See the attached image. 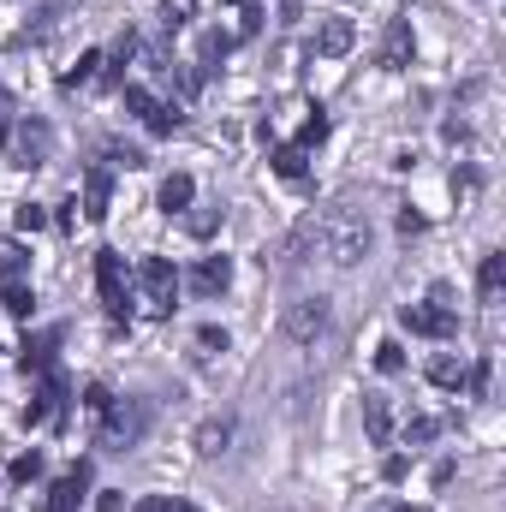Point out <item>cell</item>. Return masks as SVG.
<instances>
[{"mask_svg":"<svg viewBox=\"0 0 506 512\" xmlns=\"http://www.w3.org/2000/svg\"><path fill=\"white\" fill-rule=\"evenodd\" d=\"M310 245L328 256L334 268H352L370 256V221L352 215V209H328V215H310Z\"/></svg>","mask_w":506,"mask_h":512,"instance_id":"6da1fadb","label":"cell"},{"mask_svg":"<svg viewBox=\"0 0 506 512\" xmlns=\"http://www.w3.org/2000/svg\"><path fill=\"white\" fill-rule=\"evenodd\" d=\"M6 155H12V167H48L54 161V126L42 120V114H24L18 126H12V137H6Z\"/></svg>","mask_w":506,"mask_h":512,"instance_id":"7a4b0ae2","label":"cell"},{"mask_svg":"<svg viewBox=\"0 0 506 512\" xmlns=\"http://www.w3.org/2000/svg\"><path fill=\"white\" fill-rule=\"evenodd\" d=\"M143 429H149V405L143 399H114L108 411H102V447L108 453H126V447H137L143 441Z\"/></svg>","mask_w":506,"mask_h":512,"instance_id":"3957f363","label":"cell"},{"mask_svg":"<svg viewBox=\"0 0 506 512\" xmlns=\"http://www.w3.org/2000/svg\"><path fill=\"white\" fill-rule=\"evenodd\" d=\"M137 286H143L149 316H173V298H179V268H173L167 256H143V262H137Z\"/></svg>","mask_w":506,"mask_h":512,"instance_id":"277c9868","label":"cell"},{"mask_svg":"<svg viewBox=\"0 0 506 512\" xmlns=\"http://www.w3.org/2000/svg\"><path fill=\"white\" fill-rule=\"evenodd\" d=\"M96 292H102V310L114 322L131 316V286H126V256L120 251H96Z\"/></svg>","mask_w":506,"mask_h":512,"instance_id":"5b68a950","label":"cell"},{"mask_svg":"<svg viewBox=\"0 0 506 512\" xmlns=\"http://www.w3.org/2000/svg\"><path fill=\"white\" fill-rule=\"evenodd\" d=\"M126 108L137 114V126L149 131V137H173V131H179V120H185V114H173L155 90H143V84H126Z\"/></svg>","mask_w":506,"mask_h":512,"instance_id":"8992f818","label":"cell"},{"mask_svg":"<svg viewBox=\"0 0 506 512\" xmlns=\"http://www.w3.org/2000/svg\"><path fill=\"white\" fill-rule=\"evenodd\" d=\"M322 328H328V298H298V304H286V316H280V334H286L292 346H310Z\"/></svg>","mask_w":506,"mask_h":512,"instance_id":"52a82bcc","label":"cell"},{"mask_svg":"<svg viewBox=\"0 0 506 512\" xmlns=\"http://www.w3.org/2000/svg\"><path fill=\"white\" fill-rule=\"evenodd\" d=\"M399 322H405L411 334H423V340H453V334H459V316H453L441 298H429V304H405Z\"/></svg>","mask_w":506,"mask_h":512,"instance_id":"ba28073f","label":"cell"},{"mask_svg":"<svg viewBox=\"0 0 506 512\" xmlns=\"http://www.w3.org/2000/svg\"><path fill=\"white\" fill-rule=\"evenodd\" d=\"M60 411H66V376H60V370H42V387H36V399L24 405V429L48 423V417H60Z\"/></svg>","mask_w":506,"mask_h":512,"instance_id":"9c48e42d","label":"cell"},{"mask_svg":"<svg viewBox=\"0 0 506 512\" xmlns=\"http://www.w3.org/2000/svg\"><path fill=\"white\" fill-rule=\"evenodd\" d=\"M90 495V465H72L66 477H54V489L42 495V512H78Z\"/></svg>","mask_w":506,"mask_h":512,"instance_id":"30bf717a","label":"cell"},{"mask_svg":"<svg viewBox=\"0 0 506 512\" xmlns=\"http://www.w3.org/2000/svg\"><path fill=\"white\" fill-rule=\"evenodd\" d=\"M185 286H191L197 298H221V292L233 286V262H227V256H203V262L185 274Z\"/></svg>","mask_w":506,"mask_h":512,"instance_id":"8fae6325","label":"cell"},{"mask_svg":"<svg viewBox=\"0 0 506 512\" xmlns=\"http://www.w3.org/2000/svg\"><path fill=\"white\" fill-rule=\"evenodd\" d=\"M411 54H417V42H411V18H393L387 36H381V66H387V72H405Z\"/></svg>","mask_w":506,"mask_h":512,"instance_id":"7c38bea8","label":"cell"},{"mask_svg":"<svg viewBox=\"0 0 506 512\" xmlns=\"http://www.w3.org/2000/svg\"><path fill=\"white\" fill-rule=\"evenodd\" d=\"M233 429H239V423H233V411L203 417V423H197V453H203V459H221V453L233 447Z\"/></svg>","mask_w":506,"mask_h":512,"instance_id":"4fadbf2b","label":"cell"},{"mask_svg":"<svg viewBox=\"0 0 506 512\" xmlns=\"http://www.w3.org/2000/svg\"><path fill=\"white\" fill-rule=\"evenodd\" d=\"M108 203H114V173L90 167L84 173V221H108Z\"/></svg>","mask_w":506,"mask_h":512,"instance_id":"5bb4252c","label":"cell"},{"mask_svg":"<svg viewBox=\"0 0 506 512\" xmlns=\"http://www.w3.org/2000/svg\"><path fill=\"white\" fill-rule=\"evenodd\" d=\"M352 42H358V24H352V18H322V30H316V54L340 60V54H352Z\"/></svg>","mask_w":506,"mask_h":512,"instance_id":"9a60e30c","label":"cell"},{"mask_svg":"<svg viewBox=\"0 0 506 512\" xmlns=\"http://www.w3.org/2000/svg\"><path fill=\"white\" fill-rule=\"evenodd\" d=\"M131 54H137V30H120V36H114V48H108V60H114V66H108V72H102V84H108V90H126V66H131Z\"/></svg>","mask_w":506,"mask_h":512,"instance_id":"2e32d148","label":"cell"},{"mask_svg":"<svg viewBox=\"0 0 506 512\" xmlns=\"http://www.w3.org/2000/svg\"><path fill=\"white\" fill-rule=\"evenodd\" d=\"M233 42L239 36H227V30H203L197 36V72H221V60L233 54Z\"/></svg>","mask_w":506,"mask_h":512,"instance_id":"e0dca14e","label":"cell"},{"mask_svg":"<svg viewBox=\"0 0 506 512\" xmlns=\"http://www.w3.org/2000/svg\"><path fill=\"white\" fill-rule=\"evenodd\" d=\"M54 352H60V328H42L36 340H24V358H18V364L42 376V370H54Z\"/></svg>","mask_w":506,"mask_h":512,"instance_id":"ac0fdd59","label":"cell"},{"mask_svg":"<svg viewBox=\"0 0 506 512\" xmlns=\"http://www.w3.org/2000/svg\"><path fill=\"white\" fill-rule=\"evenodd\" d=\"M191 197H197L191 173H167V179H161V197H155V203H161L167 215H185V209H191Z\"/></svg>","mask_w":506,"mask_h":512,"instance_id":"d6986e66","label":"cell"},{"mask_svg":"<svg viewBox=\"0 0 506 512\" xmlns=\"http://www.w3.org/2000/svg\"><path fill=\"white\" fill-rule=\"evenodd\" d=\"M501 286H506V256L489 251L483 268H477V298H483V304H501Z\"/></svg>","mask_w":506,"mask_h":512,"instance_id":"ffe728a7","label":"cell"},{"mask_svg":"<svg viewBox=\"0 0 506 512\" xmlns=\"http://www.w3.org/2000/svg\"><path fill=\"white\" fill-rule=\"evenodd\" d=\"M364 429H370V441H376V447L393 441V411H387V399H381V393L364 399Z\"/></svg>","mask_w":506,"mask_h":512,"instance_id":"44dd1931","label":"cell"},{"mask_svg":"<svg viewBox=\"0 0 506 512\" xmlns=\"http://www.w3.org/2000/svg\"><path fill=\"white\" fill-rule=\"evenodd\" d=\"M179 221H185V233H191V239H209V233H221L227 209H221V203H209V209H185Z\"/></svg>","mask_w":506,"mask_h":512,"instance_id":"7402d4cb","label":"cell"},{"mask_svg":"<svg viewBox=\"0 0 506 512\" xmlns=\"http://www.w3.org/2000/svg\"><path fill=\"white\" fill-rule=\"evenodd\" d=\"M24 268H30V256L18 239H0V286H12V280H24Z\"/></svg>","mask_w":506,"mask_h":512,"instance_id":"603a6c76","label":"cell"},{"mask_svg":"<svg viewBox=\"0 0 506 512\" xmlns=\"http://www.w3.org/2000/svg\"><path fill=\"white\" fill-rule=\"evenodd\" d=\"M268 161H274V173H280V179H304V149H298V143H280Z\"/></svg>","mask_w":506,"mask_h":512,"instance_id":"cb8c5ba5","label":"cell"},{"mask_svg":"<svg viewBox=\"0 0 506 512\" xmlns=\"http://www.w3.org/2000/svg\"><path fill=\"white\" fill-rule=\"evenodd\" d=\"M102 66H108V60H102V54H96V48H90V54H78V66H72V72H66V78H60V84H66V90H78V84H90V78H96V72H102Z\"/></svg>","mask_w":506,"mask_h":512,"instance_id":"d4e9b609","label":"cell"},{"mask_svg":"<svg viewBox=\"0 0 506 512\" xmlns=\"http://www.w3.org/2000/svg\"><path fill=\"white\" fill-rule=\"evenodd\" d=\"M0 298H6V310H12L18 322H30V310H36V298H30V286H24V280H12V286H0Z\"/></svg>","mask_w":506,"mask_h":512,"instance_id":"484cf974","label":"cell"},{"mask_svg":"<svg viewBox=\"0 0 506 512\" xmlns=\"http://www.w3.org/2000/svg\"><path fill=\"white\" fill-rule=\"evenodd\" d=\"M376 370L381 376H405V346L399 340H381L376 346Z\"/></svg>","mask_w":506,"mask_h":512,"instance_id":"4316f807","label":"cell"},{"mask_svg":"<svg viewBox=\"0 0 506 512\" xmlns=\"http://www.w3.org/2000/svg\"><path fill=\"white\" fill-rule=\"evenodd\" d=\"M429 382L435 387H459L465 382V364H459V358H429Z\"/></svg>","mask_w":506,"mask_h":512,"instance_id":"83f0119b","label":"cell"},{"mask_svg":"<svg viewBox=\"0 0 506 512\" xmlns=\"http://www.w3.org/2000/svg\"><path fill=\"white\" fill-rule=\"evenodd\" d=\"M191 18H197V0H161V24L167 30H185Z\"/></svg>","mask_w":506,"mask_h":512,"instance_id":"f1b7e54d","label":"cell"},{"mask_svg":"<svg viewBox=\"0 0 506 512\" xmlns=\"http://www.w3.org/2000/svg\"><path fill=\"white\" fill-rule=\"evenodd\" d=\"M322 137H328V114H322V108H316V114H310V120H304V131H298V149H304V155H310V149H316V143H322Z\"/></svg>","mask_w":506,"mask_h":512,"instance_id":"f546056e","label":"cell"},{"mask_svg":"<svg viewBox=\"0 0 506 512\" xmlns=\"http://www.w3.org/2000/svg\"><path fill=\"white\" fill-rule=\"evenodd\" d=\"M12 221H18V233H42V227H48V209H42V203H18Z\"/></svg>","mask_w":506,"mask_h":512,"instance_id":"4dcf8cb0","label":"cell"},{"mask_svg":"<svg viewBox=\"0 0 506 512\" xmlns=\"http://www.w3.org/2000/svg\"><path fill=\"white\" fill-rule=\"evenodd\" d=\"M6 477H12V483H36V477H42V453H18Z\"/></svg>","mask_w":506,"mask_h":512,"instance_id":"1f68e13d","label":"cell"},{"mask_svg":"<svg viewBox=\"0 0 506 512\" xmlns=\"http://www.w3.org/2000/svg\"><path fill=\"white\" fill-rule=\"evenodd\" d=\"M435 429H441L435 417H411V423H405V441H411V447H429V441H435Z\"/></svg>","mask_w":506,"mask_h":512,"instance_id":"d6a6232c","label":"cell"},{"mask_svg":"<svg viewBox=\"0 0 506 512\" xmlns=\"http://www.w3.org/2000/svg\"><path fill=\"white\" fill-rule=\"evenodd\" d=\"M12 126H18V102H12V90H0V149H6Z\"/></svg>","mask_w":506,"mask_h":512,"instance_id":"836d02e7","label":"cell"},{"mask_svg":"<svg viewBox=\"0 0 506 512\" xmlns=\"http://www.w3.org/2000/svg\"><path fill=\"white\" fill-rule=\"evenodd\" d=\"M108 405H114V393H108V382H90V387H84V411H96V417H102Z\"/></svg>","mask_w":506,"mask_h":512,"instance_id":"e575fe53","label":"cell"},{"mask_svg":"<svg viewBox=\"0 0 506 512\" xmlns=\"http://www.w3.org/2000/svg\"><path fill=\"white\" fill-rule=\"evenodd\" d=\"M108 161H114V167H149V155H143V149H131V143H114V149H108Z\"/></svg>","mask_w":506,"mask_h":512,"instance_id":"d590c367","label":"cell"},{"mask_svg":"<svg viewBox=\"0 0 506 512\" xmlns=\"http://www.w3.org/2000/svg\"><path fill=\"white\" fill-rule=\"evenodd\" d=\"M465 387H471V399H483V393H489V358H477V364L465 370Z\"/></svg>","mask_w":506,"mask_h":512,"instance_id":"8d00e7d4","label":"cell"},{"mask_svg":"<svg viewBox=\"0 0 506 512\" xmlns=\"http://www.w3.org/2000/svg\"><path fill=\"white\" fill-rule=\"evenodd\" d=\"M453 197H477V167H459L453 173Z\"/></svg>","mask_w":506,"mask_h":512,"instance_id":"74e56055","label":"cell"},{"mask_svg":"<svg viewBox=\"0 0 506 512\" xmlns=\"http://www.w3.org/2000/svg\"><path fill=\"white\" fill-rule=\"evenodd\" d=\"M197 346L203 352H227V328H197Z\"/></svg>","mask_w":506,"mask_h":512,"instance_id":"f35d334b","label":"cell"},{"mask_svg":"<svg viewBox=\"0 0 506 512\" xmlns=\"http://www.w3.org/2000/svg\"><path fill=\"white\" fill-rule=\"evenodd\" d=\"M239 18H245V24H239V36H256V30H262V6H256V0L239 6Z\"/></svg>","mask_w":506,"mask_h":512,"instance_id":"ab89813d","label":"cell"},{"mask_svg":"<svg viewBox=\"0 0 506 512\" xmlns=\"http://www.w3.org/2000/svg\"><path fill=\"white\" fill-rule=\"evenodd\" d=\"M423 227H429V221H423V215H417V209H399V233H405V239H417V233H423Z\"/></svg>","mask_w":506,"mask_h":512,"instance_id":"60d3db41","label":"cell"},{"mask_svg":"<svg viewBox=\"0 0 506 512\" xmlns=\"http://www.w3.org/2000/svg\"><path fill=\"white\" fill-rule=\"evenodd\" d=\"M274 18H280V24H298V18H304V0H274Z\"/></svg>","mask_w":506,"mask_h":512,"instance_id":"b9f144b4","label":"cell"},{"mask_svg":"<svg viewBox=\"0 0 506 512\" xmlns=\"http://www.w3.org/2000/svg\"><path fill=\"white\" fill-rule=\"evenodd\" d=\"M381 477H387V483H399V477H405V459H399V453H387V459H381Z\"/></svg>","mask_w":506,"mask_h":512,"instance_id":"7bdbcfd3","label":"cell"},{"mask_svg":"<svg viewBox=\"0 0 506 512\" xmlns=\"http://www.w3.org/2000/svg\"><path fill=\"white\" fill-rule=\"evenodd\" d=\"M131 512H173V501H167V495H143Z\"/></svg>","mask_w":506,"mask_h":512,"instance_id":"ee69618b","label":"cell"},{"mask_svg":"<svg viewBox=\"0 0 506 512\" xmlns=\"http://www.w3.org/2000/svg\"><path fill=\"white\" fill-rule=\"evenodd\" d=\"M393 512H411V507H393ZM417 512H423V507H417Z\"/></svg>","mask_w":506,"mask_h":512,"instance_id":"f6af8a7d","label":"cell"},{"mask_svg":"<svg viewBox=\"0 0 506 512\" xmlns=\"http://www.w3.org/2000/svg\"><path fill=\"white\" fill-rule=\"evenodd\" d=\"M239 6H245V0H239Z\"/></svg>","mask_w":506,"mask_h":512,"instance_id":"bcb514c9","label":"cell"}]
</instances>
